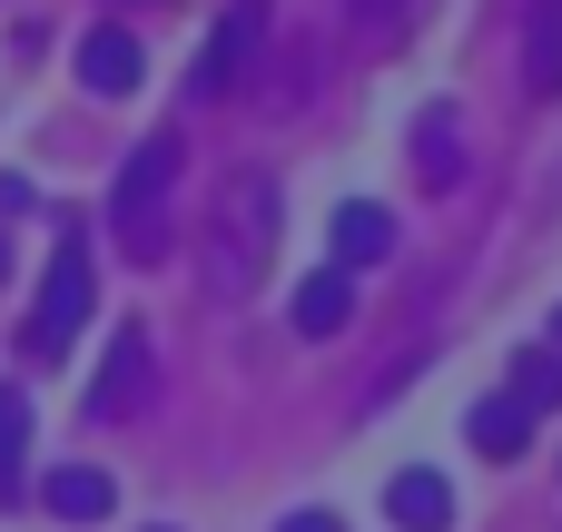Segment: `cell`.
<instances>
[{"instance_id": "6da1fadb", "label": "cell", "mask_w": 562, "mask_h": 532, "mask_svg": "<svg viewBox=\"0 0 562 532\" xmlns=\"http://www.w3.org/2000/svg\"><path fill=\"white\" fill-rule=\"evenodd\" d=\"M267 247H277V178H227L217 188V217H207V286L217 296H247L257 286V267H267Z\"/></svg>"}, {"instance_id": "7a4b0ae2", "label": "cell", "mask_w": 562, "mask_h": 532, "mask_svg": "<svg viewBox=\"0 0 562 532\" xmlns=\"http://www.w3.org/2000/svg\"><path fill=\"white\" fill-rule=\"evenodd\" d=\"M79 316H89V237H59L49 286H40V316H30V346H40V355H59V346L79 336Z\"/></svg>"}, {"instance_id": "3957f363", "label": "cell", "mask_w": 562, "mask_h": 532, "mask_svg": "<svg viewBox=\"0 0 562 532\" xmlns=\"http://www.w3.org/2000/svg\"><path fill=\"white\" fill-rule=\"evenodd\" d=\"M168 178H178V138H138V158L119 168V197H109V207L128 217V247H138V257H158V227H148V207L168 197Z\"/></svg>"}, {"instance_id": "277c9868", "label": "cell", "mask_w": 562, "mask_h": 532, "mask_svg": "<svg viewBox=\"0 0 562 532\" xmlns=\"http://www.w3.org/2000/svg\"><path fill=\"white\" fill-rule=\"evenodd\" d=\"M257 39H267V0H237V10L207 30V59L188 69V89H198V99L237 89V79H247V59H257Z\"/></svg>"}, {"instance_id": "5b68a950", "label": "cell", "mask_w": 562, "mask_h": 532, "mask_svg": "<svg viewBox=\"0 0 562 532\" xmlns=\"http://www.w3.org/2000/svg\"><path fill=\"white\" fill-rule=\"evenodd\" d=\"M385 513H395V532H445L454 523V484L445 474H395L385 484Z\"/></svg>"}, {"instance_id": "8992f818", "label": "cell", "mask_w": 562, "mask_h": 532, "mask_svg": "<svg viewBox=\"0 0 562 532\" xmlns=\"http://www.w3.org/2000/svg\"><path fill=\"white\" fill-rule=\"evenodd\" d=\"M79 79H89L99 99H128V89H138V39H128V30H89V39H79Z\"/></svg>"}, {"instance_id": "52a82bcc", "label": "cell", "mask_w": 562, "mask_h": 532, "mask_svg": "<svg viewBox=\"0 0 562 532\" xmlns=\"http://www.w3.org/2000/svg\"><path fill=\"white\" fill-rule=\"evenodd\" d=\"M385 257H395V217H385L375 197L336 207V267H385Z\"/></svg>"}, {"instance_id": "ba28073f", "label": "cell", "mask_w": 562, "mask_h": 532, "mask_svg": "<svg viewBox=\"0 0 562 532\" xmlns=\"http://www.w3.org/2000/svg\"><path fill=\"white\" fill-rule=\"evenodd\" d=\"M40 503H49V513H59V523H99V513H109V503H119V484H109V474H99V464H59V474H49V484H40Z\"/></svg>"}, {"instance_id": "9c48e42d", "label": "cell", "mask_w": 562, "mask_h": 532, "mask_svg": "<svg viewBox=\"0 0 562 532\" xmlns=\"http://www.w3.org/2000/svg\"><path fill=\"white\" fill-rule=\"evenodd\" d=\"M346 316H356V276L346 267H326V276L296 286V336H346Z\"/></svg>"}, {"instance_id": "30bf717a", "label": "cell", "mask_w": 562, "mask_h": 532, "mask_svg": "<svg viewBox=\"0 0 562 532\" xmlns=\"http://www.w3.org/2000/svg\"><path fill=\"white\" fill-rule=\"evenodd\" d=\"M138 375H148V336L128 326V336L109 346V375L89 385V415H128V405H138Z\"/></svg>"}, {"instance_id": "8fae6325", "label": "cell", "mask_w": 562, "mask_h": 532, "mask_svg": "<svg viewBox=\"0 0 562 532\" xmlns=\"http://www.w3.org/2000/svg\"><path fill=\"white\" fill-rule=\"evenodd\" d=\"M464 434H474V454H494V464H514V454L533 444V415H524L514 395H494V405H474V425H464Z\"/></svg>"}, {"instance_id": "7c38bea8", "label": "cell", "mask_w": 562, "mask_h": 532, "mask_svg": "<svg viewBox=\"0 0 562 532\" xmlns=\"http://www.w3.org/2000/svg\"><path fill=\"white\" fill-rule=\"evenodd\" d=\"M504 395H514L524 415H553V405H562V355H553V346L514 355V385H504Z\"/></svg>"}, {"instance_id": "4fadbf2b", "label": "cell", "mask_w": 562, "mask_h": 532, "mask_svg": "<svg viewBox=\"0 0 562 532\" xmlns=\"http://www.w3.org/2000/svg\"><path fill=\"white\" fill-rule=\"evenodd\" d=\"M415 178H425V188H454V178H464V138H454V118H425V128H415Z\"/></svg>"}, {"instance_id": "5bb4252c", "label": "cell", "mask_w": 562, "mask_h": 532, "mask_svg": "<svg viewBox=\"0 0 562 532\" xmlns=\"http://www.w3.org/2000/svg\"><path fill=\"white\" fill-rule=\"evenodd\" d=\"M20 454H30V395L0 385V503L20 494Z\"/></svg>"}, {"instance_id": "9a60e30c", "label": "cell", "mask_w": 562, "mask_h": 532, "mask_svg": "<svg viewBox=\"0 0 562 532\" xmlns=\"http://www.w3.org/2000/svg\"><path fill=\"white\" fill-rule=\"evenodd\" d=\"M524 59H533V89L553 99L562 89V0H533V49Z\"/></svg>"}, {"instance_id": "2e32d148", "label": "cell", "mask_w": 562, "mask_h": 532, "mask_svg": "<svg viewBox=\"0 0 562 532\" xmlns=\"http://www.w3.org/2000/svg\"><path fill=\"white\" fill-rule=\"evenodd\" d=\"M346 10H356V20H375V30H395V20H405L415 0H346Z\"/></svg>"}, {"instance_id": "e0dca14e", "label": "cell", "mask_w": 562, "mask_h": 532, "mask_svg": "<svg viewBox=\"0 0 562 532\" xmlns=\"http://www.w3.org/2000/svg\"><path fill=\"white\" fill-rule=\"evenodd\" d=\"M286 532H336V523H326V513H296V523H286Z\"/></svg>"}, {"instance_id": "ac0fdd59", "label": "cell", "mask_w": 562, "mask_h": 532, "mask_svg": "<svg viewBox=\"0 0 562 532\" xmlns=\"http://www.w3.org/2000/svg\"><path fill=\"white\" fill-rule=\"evenodd\" d=\"M0 276H10V237H0Z\"/></svg>"}, {"instance_id": "d6986e66", "label": "cell", "mask_w": 562, "mask_h": 532, "mask_svg": "<svg viewBox=\"0 0 562 532\" xmlns=\"http://www.w3.org/2000/svg\"><path fill=\"white\" fill-rule=\"evenodd\" d=\"M553 336H562V326H553Z\"/></svg>"}]
</instances>
